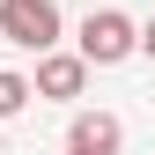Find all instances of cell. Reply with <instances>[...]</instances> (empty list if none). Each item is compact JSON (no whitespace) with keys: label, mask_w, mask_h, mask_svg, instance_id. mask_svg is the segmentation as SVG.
<instances>
[{"label":"cell","mask_w":155,"mask_h":155,"mask_svg":"<svg viewBox=\"0 0 155 155\" xmlns=\"http://www.w3.org/2000/svg\"><path fill=\"white\" fill-rule=\"evenodd\" d=\"M0 37L45 59V52H59V8L52 0H0Z\"/></svg>","instance_id":"1"},{"label":"cell","mask_w":155,"mask_h":155,"mask_svg":"<svg viewBox=\"0 0 155 155\" xmlns=\"http://www.w3.org/2000/svg\"><path fill=\"white\" fill-rule=\"evenodd\" d=\"M133 52H140V30H133V15L96 8L89 22H81V59H89V67H118V59H133Z\"/></svg>","instance_id":"2"},{"label":"cell","mask_w":155,"mask_h":155,"mask_svg":"<svg viewBox=\"0 0 155 155\" xmlns=\"http://www.w3.org/2000/svg\"><path fill=\"white\" fill-rule=\"evenodd\" d=\"M30 89H37V96H52V104H74V96L89 89V59H81V52H45Z\"/></svg>","instance_id":"3"},{"label":"cell","mask_w":155,"mask_h":155,"mask_svg":"<svg viewBox=\"0 0 155 155\" xmlns=\"http://www.w3.org/2000/svg\"><path fill=\"white\" fill-rule=\"evenodd\" d=\"M118 140H126V126L111 111H74V126H67V148H89V155H118Z\"/></svg>","instance_id":"4"},{"label":"cell","mask_w":155,"mask_h":155,"mask_svg":"<svg viewBox=\"0 0 155 155\" xmlns=\"http://www.w3.org/2000/svg\"><path fill=\"white\" fill-rule=\"evenodd\" d=\"M30 96H37V89H30V74H8V67H0V118H15Z\"/></svg>","instance_id":"5"},{"label":"cell","mask_w":155,"mask_h":155,"mask_svg":"<svg viewBox=\"0 0 155 155\" xmlns=\"http://www.w3.org/2000/svg\"><path fill=\"white\" fill-rule=\"evenodd\" d=\"M140 52H148V59H155V22H140Z\"/></svg>","instance_id":"6"},{"label":"cell","mask_w":155,"mask_h":155,"mask_svg":"<svg viewBox=\"0 0 155 155\" xmlns=\"http://www.w3.org/2000/svg\"><path fill=\"white\" fill-rule=\"evenodd\" d=\"M67 155H89V148H67Z\"/></svg>","instance_id":"7"},{"label":"cell","mask_w":155,"mask_h":155,"mask_svg":"<svg viewBox=\"0 0 155 155\" xmlns=\"http://www.w3.org/2000/svg\"><path fill=\"white\" fill-rule=\"evenodd\" d=\"M0 155H8V148H0Z\"/></svg>","instance_id":"8"}]
</instances>
